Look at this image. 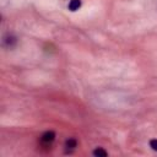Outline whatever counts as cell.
Segmentation results:
<instances>
[{"label":"cell","mask_w":157,"mask_h":157,"mask_svg":"<svg viewBox=\"0 0 157 157\" xmlns=\"http://www.w3.org/2000/svg\"><path fill=\"white\" fill-rule=\"evenodd\" d=\"M54 139H55V132H54V131H45V132L40 136V141H42L43 144H47V145L52 144V142L54 141Z\"/></svg>","instance_id":"1"},{"label":"cell","mask_w":157,"mask_h":157,"mask_svg":"<svg viewBox=\"0 0 157 157\" xmlns=\"http://www.w3.org/2000/svg\"><path fill=\"white\" fill-rule=\"evenodd\" d=\"M16 37H13L12 34H7L4 37V45L7 47V48H12L15 44H16Z\"/></svg>","instance_id":"2"},{"label":"cell","mask_w":157,"mask_h":157,"mask_svg":"<svg viewBox=\"0 0 157 157\" xmlns=\"http://www.w3.org/2000/svg\"><path fill=\"white\" fill-rule=\"evenodd\" d=\"M81 6V0H71L69 2V10L70 11H76Z\"/></svg>","instance_id":"3"},{"label":"cell","mask_w":157,"mask_h":157,"mask_svg":"<svg viewBox=\"0 0 157 157\" xmlns=\"http://www.w3.org/2000/svg\"><path fill=\"white\" fill-rule=\"evenodd\" d=\"M76 146H77V141H76V139H74V137L66 140V142H65V147H66V150H74Z\"/></svg>","instance_id":"4"},{"label":"cell","mask_w":157,"mask_h":157,"mask_svg":"<svg viewBox=\"0 0 157 157\" xmlns=\"http://www.w3.org/2000/svg\"><path fill=\"white\" fill-rule=\"evenodd\" d=\"M93 155L94 156H98V157H105V156H108V152L105 150H103L102 147H98V148H96L93 151Z\"/></svg>","instance_id":"5"},{"label":"cell","mask_w":157,"mask_h":157,"mask_svg":"<svg viewBox=\"0 0 157 157\" xmlns=\"http://www.w3.org/2000/svg\"><path fill=\"white\" fill-rule=\"evenodd\" d=\"M150 146H151V148H152V150L157 151V139L151 140V141H150Z\"/></svg>","instance_id":"6"}]
</instances>
